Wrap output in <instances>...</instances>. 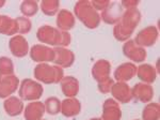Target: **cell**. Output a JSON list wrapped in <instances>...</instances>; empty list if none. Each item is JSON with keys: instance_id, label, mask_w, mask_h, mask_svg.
Listing matches in <instances>:
<instances>
[{"instance_id": "1f68e13d", "label": "cell", "mask_w": 160, "mask_h": 120, "mask_svg": "<svg viewBox=\"0 0 160 120\" xmlns=\"http://www.w3.org/2000/svg\"><path fill=\"white\" fill-rule=\"evenodd\" d=\"M121 6L123 7V9L125 8L126 10L137 9V7L139 6V1L138 0H124L121 3Z\"/></svg>"}, {"instance_id": "4fadbf2b", "label": "cell", "mask_w": 160, "mask_h": 120, "mask_svg": "<svg viewBox=\"0 0 160 120\" xmlns=\"http://www.w3.org/2000/svg\"><path fill=\"white\" fill-rule=\"evenodd\" d=\"M122 118V111L117 101L107 99L102 104V120H120Z\"/></svg>"}, {"instance_id": "83f0119b", "label": "cell", "mask_w": 160, "mask_h": 120, "mask_svg": "<svg viewBox=\"0 0 160 120\" xmlns=\"http://www.w3.org/2000/svg\"><path fill=\"white\" fill-rule=\"evenodd\" d=\"M44 105H45V111L50 115H57L61 112V102L56 96L46 99Z\"/></svg>"}, {"instance_id": "d6986e66", "label": "cell", "mask_w": 160, "mask_h": 120, "mask_svg": "<svg viewBox=\"0 0 160 120\" xmlns=\"http://www.w3.org/2000/svg\"><path fill=\"white\" fill-rule=\"evenodd\" d=\"M81 111L80 101L76 98H68L61 102V113L65 117H74Z\"/></svg>"}, {"instance_id": "8992f818", "label": "cell", "mask_w": 160, "mask_h": 120, "mask_svg": "<svg viewBox=\"0 0 160 120\" xmlns=\"http://www.w3.org/2000/svg\"><path fill=\"white\" fill-rule=\"evenodd\" d=\"M44 88L35 80L26 78L22 82L18 90L19 98L25 101H34L43 95Z\"/></svg>"}, {"instance_id": "3957f363", "label": "cell", "mask_w": 160, "mask_h": 120, "mask_svg": "<svg viewBox=\"0 0 160 120\" xmlns=\"http://www.w3.org/2000/svg\"><path fill=\"white\" fill-rule=\"evenodd\" d=\"M75 14L80 22L90 29H95L100 24V16L92 7L91 1L81 0L77 2L75 4Z\"/></svg>"}, {"instance_id": "d6a6232c", "label": "cell", "mask_w": 160, "mask_h": 120, "mask_svg": "<svg viewBox=\"0 0 160 120\" xmlns=\"http://www.w3.org/2000/svg\"><path fill=\"white\" fill-rule=\"evenodd\" d=\"M4 3H6V1L4 0H0V8H2L4 6Z\"/></svg>"}, {"instance_id": "44dd1931", "label": "cell", "mask_w": 160, "mask_h": 120, "mask_svg": "<svg viewBox=\"0 0 160 120\" xmlns=\"http://www.w3.org/2000/svg\"><path fill=\"white\" fill-rule=\"evenodd\" d=\"M57 26L62 31L71 30L75 26V17L68 10H61L57 15Z\"/></svg>"}, {"instance_id": "484cf974", "label": "cell", "mask_w": 160, "mask_h": 120, "mask_svg": "<svg viewBox=\"0 0 160 120\" xmlns=\"http://www.w3.org/2000/svg\"><path fill=\"white\" fill-rule=\"evenodd\" d=\"M59 7H60V2L58 0H45L41 3V9L43 13L48 16L56 15L59 11Z\"/></svg>"}, {"instance_id": "7c38bea8", "label": "cell", "mask_w": 160, "mask_h": 120, "mask_svg": "<svg viewBox=\"0 0 160 120\" xmlns=\"http://www.w3.org/2000/svg\"><path fill=\"white\" fill-rule=\"evenodd\" d=\"M9 48L11 53L17 58L25 57L29 53V44L22 35H14L9 41Z\"/></svg>"}, {"instance_id": "603a6c76", "label": "cell", "mask_w": 160, "mask_h": 120, "mask_svg": "<svg viewBox=\"0 0 160 120\" xmlns=\"http://www.w3.org/2000/svg\"><path fill=\"white\" fill-rule=\"evenodd\" d=\"M137 76H138L143 83L145 84H152L156 80L157 72L156 69L152 64L145 63L141 64L139 68H137Z\"/></svg>"}, {"instance_id": "f1b7e54d", "label": "cell", "mask_w": 160, "mask_h": 120, "mask_svg": "<svg viewBox=\"0 0 160 120\" xmlns=\"http://www.w3.org/2000/svg\"><path fill=\"white\" fill-rule=\"evenodd\" d=\"M14 73V64L12 60L8 57H0V78L13 75Z\"/></svg>"}, {"instance_id": "6da1fadb", "label": "cell", "mask_w": 160, "mask_h": 120, "mask_svg": "<svg viewBox=\"0 0 160 120\" xmlns=\"http://www.w3.org/2000/svg\"><path fill=\"white\" fill-rule=\"evenodd\" d=\"M141 20V13L138 9L125 10L120 22L113 28V35L118 41L124 42L130 38L135 28Z\"/></svg>"}, {"instance_id": "ac0fdd59", "label": "cell", "mask_w": 160, "mask_h": 120, "mask_svg": "<svg viewBox=\"0 0 160 120\" xmlns=\"http://www.w3.org/2000/svg\"><path fill=\"white\" fill-rule=\"evenodd\" d=\"M45 114V105L42 102H31L26 106L24 117L26 120H42Z\"/></svg>"}, {"instance_id": "5bb4252c", "label": "cell", "mask_w": 160, "mask_h": 120, "mask_svg": "<svg viewBox=\"0 0 160 120\" xmlns=\"http://www.w3.org/2000/svg\"><path fill=\"white\" fill-rule=\"evenodd\" d=\"M110 92L115 100H118V102H121L123 104L130 102L131 99H132V95H131V89L126 83L118 82L117 84H113Z\"/></svg>"}, {"instance_id": "2e32d148", "label": "cell", "mask_w": 160, "mask_h": 120, "mask_svg": "<svg viewBox=\"0 0 160 120\" xmlns=\"http://www.w3.org/2000/svg\"><path fill=\"white\" fill-rule=\"evenodd\" d=\"M55 51V59L52 62L58 64L60 68H69L75 61V55L72 51L64 47H56Z\"/></svg>"}, {"instance_id": "30bf717a", "label": "cell", "mask_w": 160, "mask_h": 120, "mask_svg": "<svg viewBox=\"0 0 160 120\" xmlns=\"http://www.w3.org/2000/svg\"><path fill=\"white\" fill-rule=\"evenodd\" d=\"M124 13L123 7L118 2H110L108 6L102 13V18L106 24L109 25H117L120 22Z\"/></svg>"}, {"instance_id": "e0dca14e", "label": "cell", "mask_w": 160, "mask_h": 120, "mask_svg": "<svg viewBox=\"0 0 160 120\" xmlns=\"http://www.w3.org/2000/svg\"><path fill=\"white\" fill-rule=\"evenodd\" d=\"M19 84V79L15 75H8V76L0 78V98H7L11 95L17 90Z\"/></svg>"}, {"instance_id": "ba28073f", "label": "cell", "mask_w": 160, "mask_h": 120, "mask_svg": "<svg viewBox=\"0 0 160 120\" xmlns=\"http://www.w3.org/2000/svg\"><path fill=\"white\" fill-rule=\"evenodd\" d=\"M29 54L31 59L37 62H42V63H46L47 61H53V59H55L53 48L48 47L46 45H42V44L32 46Z\"/></svg>"}, {"instance_id": "277c9868", "label": "cell", "mask_w": 160, "mask_h": 120, "mask_svg": "<svg viewBox=\"0 0 160 120\" xmlns=\"http://www.w3.org/2000/svg\"><path fill=\"white\" fill-rule=\"evenodd\" d=\"M111 64L107 60H98L92 68V75L98 83V90L102 93H109L114 80L110 77Z\"/></svg>"}, {"instance_id": "9c48e42d", "label": "cell", "mask_w": 160, "mask_h": 120, "mask_svg": "<svg viewBox=\"0 0 160 120\" xmlns=\"http://www.w3.org/2000/svg\"><path fill=\"white\" fill-rule=\"evenodd\" d=\"M158 39V29L155 26H148V27L142 29L137 35L135 39V43L137 45L141 46H152L156 43Z\"/></svg>"}, {"instance_id": "4dcf8cb0", "label": "cell", "mask_w": 160, "mask_h": 120, "mask_svg": "<svg viewBox=\"0 0 160 120\" xmlns=\"http://www.w3.org/2000/svg\"><path fill=\"white\" fill-rule=\"evenodd\" d=\"M91 4L95 10L104 11L106 8L110 4V1H108V0H94V1H91Z\"/></svg>"}, {"instance_id": "5b68a950", "label": "cell", "mask_w": 160, "mask_h": 120, "mask_svg": "<svg viewBox=\"0 0 160 120\" xmlns=\"http://www.w3.org/2000/svg\"><path fill=\"white\" fill-rule=\"evenodd\" d=\"M34 77L44 84H58L64 76L63 69L59 66H49L48 63H40L34 68Z\"/></svg>"}, {"instance_id": "8fae6325", "label": "cell", "mask_w": 160, "mask_h": 120, "mask_svg": "<svg viewBox=\"0 0 160 120\" xmlns=\"http://www.w3.org/2000/svg\"><path fill=\"white\" fill-rule=\"evenodd\" d=\"M131 95L138 102L148 103L153 99L154 89L151 85L145 83H138L131 89Z\"/></svg>"}, {"instance_id": "836d02e7", "label": "cell", "mask_w": 160, "mask_h": 120, "mask_svg": "<svg viewBox=\"0 0 160 120\" xmlns=\"http://www.w3.org/2000/svg\"><path fill=\"white\" fill-rule=\"evenodd\" d=\"M90 120H102V118H94V119H90Z\"/></svg>"}, {"instance_id": "d4e9b609", "label": "cell", "mask_w": 160, "mask_h": 120, "mask_svg": "<svg viewBox=\"0 0 160 120\" xmlns=\"http://www.w3.org/2000/svg\"><path fill=\"white\" fill-rule=\"evenodd\" d=\"M143 120H159L160 106L158 103H149L144 107L142 113Z\"/></svg>"}, {"instance_id": "7402d4cb", "label": "cell", "mask_w": 160, "mask_h": 120, "mask_svg": "<svg viewBox=\"0 0 160 120\" xmlns=\"http://www.w3.org/2000/svg\"><path fill=\"white\" fill-rule=\"evenodd\" d=\"M4 111L9 116H18L24 111V103L17 96H9L3 103Z\"/></svg>"}, {"instance_id": "9a60e30c", "label": "cell", "mask_w": 160, "mask_h": 120, "mask_svg": "<svg viewBox=\"0 0 160 120\" xmlns=\"http://www.w3.org/2000/svg\"><path fill=\"white\" fill-rule=\"evenodd\" d=\"M137 74V67L132 62H126L118 66L114 71V78L120 83L130 80Z\"/></svg>"}, {"instance_id": "e575fe53", "label": "cell", "mask_w": 160, "mask_h": 120, "mask_svg": "<svg viewBox=\"0 0 160 120\" xmlns=\"http://www.w3.org/2000/svg\"><path fill=\"white\" fill-rule=\"evenodd\" d=\"M137 120H138V119H137Z\"/></svg>"}, {"instance_id": "cb8c5ba5", "label": "cell", "mask_w": 160, "mask_h": 120, "mask_svg": "<svg viewBox=\"0 0 160 120\" xmlns=\"http://www.w3.org/2000/svg\"><path fill=\"white\" fill-rule=\"evenodd\" d=\"M0 33L6 35H14L18 33V27L15 18L0 15Z\"/></svg>"}, {"instance_id": "7a4b0ae2", "label": "cell", "mask_w": 160, "mask_h": 120, "mask_svg": "<svg viewBox=\"0 0 160 120\" xmlns=\"http://www.w3.org/2000/svg\"><path fill=\"white\" fill-rule=\"evenodd\" d=\"M38 40L44 44H49L55 46H68L71 43V35L65 31L51 26H42L37 32Z\"/></svg>"}, {"instance_id": "4316f807", "label": "cell", "mask_w": 160, "mask_h": 120, "mask_svg": "<svg viewBox=\"0 0 160 120\" xmlns=\"http://www.w3.org/2000/svg\"><path fill=\"white\" fill-rule=\"evenodd\" d=\"M38 6L37 1L33 0H28V1H22L20 4V12L25 15L26 17H31L38 13Z\"/></svg>"}, {"instance_id": "ffe728a7", "label": "cell", "mask_w": 160, "mask_h": 120, "mask_svg": "<svg viewBox=\"0 0 160 120\" xmlns=\"http://www.w3.org/2000/svg\"><path fill=\"white\" fill-rule=\"evenodd\" d=\"M60 84L64 95L68 98H74L75 95H77L79 91V83L77 78L74 76H65L61 79Z\"/></svg>"}, {"instance_id": "f546056e", "label": "cell", "mask_w": 160, "mask_h": 120, "mask_svg": "<svg viewBox=\"0 0 160 120\" xmlns=\"http://www.w3.org/2000/svg\"><path fill=\"white\" fill-rule=\"evenodd\" d=\"M17 22V27H18V33L25 35L31 30V22L27 17H17L15 18Z\"/></svg>"}, {"instance_id": "52a82bcc", "label": "cell", "mask_w": 160, "mask_h": 120, "mask_svg": "<svg viewBox=\"0 0 160 120\" xmlns=\"http://www.w3.org/2000/svg\"><path fill=\"white\" fill-rule=\"evenodd\" d=\"M123 53L128 59L135 62H143L146 59V51L141 46L137 45L132 40L126 41V43L123 45Z\"/></svg>"}]
</instances>
